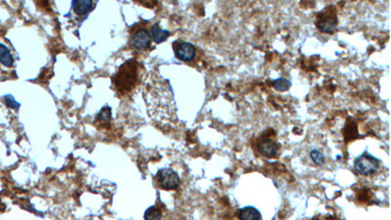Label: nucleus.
<instances>
[{
    "instance_id": "obj_1",
    "label": "nucleus",
    "mask_w": 391,
    "mask_h": 220,
    "mask_svg": "<svg viewBox=\"0 0 391 220\" xmlns=\"http://www.w3.org/2000/svg\"><path fill=\"white\" fill-rule=\"evenodd\" d=\"M137 80V65L134 61H128L118 70L114 76V84L122 92L130 91Z\"/></svg>"
},
{
    "instance_id": "obj_2",
    "label": "nucleus",
    "mask_w": 391,
    "mask_h": 220,
    "mask_svg": "<svg viewBox=\"0 0 391 220\" xmlns=\"http://www.w3.org/2000/svg\"><path fill=\"white\" fill-rule=\"evenodd\" d=\"M380 168V162L368 152L357 156L354 160V168L361 176L374 174Z\"/></svg>"
},
{
    "instance_id": "obj_3",
    "label": "nucleus",
    "mask_w": 391,
    "mask_h": 220,
    "mask_svg": "<svg viewBox=\"0 0 391 220\" xmlns=\"http://www.w3.org/2000/svg\"><path fill=\"white\" fill-rule=\"evenodd\" d=\"M158 181L160 186L164 190H174L180 184L178 174L170 168H164L158 174Z\"/></svg>"
},
{
    "instance_id": "obj_4",
    "label": "nucleus",
    "mask_w": 391,
    "mask_h": 220,
    "mask_svg": "<svg viewBox=\"0 0 391 220\" xmlns=\"http://www.w3.org/2000/svg\"><path fill=\"white\" fill-rule=\"evenodd\" d=\"M151 34L145 30H137L131 38V46L137 50H145L151 44Z\"/></svg>"
},
{
    "instance_id": "obj_5",
    "label": "nucleus",
    "mask_w": 391,
    "mask_h": 220,
    "mask_svg": "<svg viewBox=\"0 0 391 220\" xmlns=\"http://www.w3.org/2000/svg\"><path fill=\"white\" fill-rule=\"evenodd\" d=\"M175 55L183 62H190L195 58V46L189 42H180L175 47Z\"/></svg>"
},
{
    "instance_id": "obj_6",
    "label": "nucleus",
    "mask_w": 391,
    "mask_h": 220,
    "mask_svg": "<svg viewBox=\"0 0 391 220\" xmlns=\"http://www.w3.org/2000/svg\"><path fill=\"white\" fill-rule=\"evenodd\" d=\"M278 144L271 139H263L258 143V152L266 158H274L278 154Z\"/></svg>"
},
{
    "instance_id": "obj_7",
    "label": "nucleus",
    "mask_w": 391,
    "mask_h": 220,
    "mask_svg": "<svg viewBox=\"0 0 391 220\" xmlns=\"http://www.w3.org/2000/svg\"><path fill=\"white\" fill-rule=\"evenodd\" d=\"M93 0H72V8L76 15L84 16L91 11Z\"/></svg>"
},
{
    "instance_id": "obj_8",
    "label": "nucleus",
    "mask_w": 391,
    "mask_h": 220,
    "mask_svg": "<svg viewBox=\"0 0 391 220\" xmlns=\"http://www.w3.org/2000/svg\"><path fill=\"white\" fill-rule=\"evenodd\" d=\"M338 26V20L336 17H323L317 22L318 28L325 34H332Z\"/></svg>"
},
{
    "instance_id": "obj_9",
    "label": "nucleus",
    "mask_w": 391,
    "mask_h": 220,
    "mask_svg": "<svg viewBox=\"0 0 391 220\" xmlns=\"http://www.w3.org/2000/svg\"><path fill=\"white\" fill-rule=\"evenodd\" d=\"M238 218L240 220H258L262 218V216L254 206H246L238 210Z\"/></svg>"
},
{
    "instance_id": "obj_10",
    "label": "nucleus",
    "mask_w": 391,
    "mask_h": 220,
    "mask_svg": "<svg viewBox=\"0 0 391 220\" xmlns=\"http://www.w3.org/2000/svg\"><path fill=\"white\" fill-rule=\"evenodd\" d=\"M170 36V32L160 28L158 24H156L152 26V32H151V38L156 44H162L168 40V38Z\"/></svg>"
},
{
    "instance_id": "obj_11",
    "label": "nucleus",
    "mask_w": 391,
    "mask_h": 220,
    "mask_svg": "<svg viewBox=\"0 0 391 220\" xmlns=\"http://www.w3.org/2000/svg\"><path fill=\"white\" fill-rule=\"evenodd\" d=\"M0 63L7 68H10L14 64L13 56L9 48L4 44H0Z\"/></svg>"
},
{
    "instance_id": "obj_12",
    "label": "nucleus",
    "mask_w": 391,
    "mask_h": 220,
    "mask_svg": "<svg viewBox=\"0 0 391 220\" xmlns=\"http://www.w3.org/2000/svg\"><path fill=\"white\" fill-rule=\"evenodd\" d=\"M290 86H292V82L284 78H277L273 82V88L280 92H284V91L288 90Z\"/></svg>"
},
{
    "instance_id": "obj_13",
    "label": "nucleus",
    "mask_w": 391,
    "mask_h": 220,
    "mask_svg": "<svg viewBox=\"0 0 391 220\" xmlns=\"http://www.w3.org/2000/svg\"><path fill=\"white\" fill-rule=\"evenodd\" d=\"M162 216V212L158 208H156V206H151L146 210L144 218L146 220H160Z\"/></svg>"
},
{
    "instance_id": "obj_14",
    "label": "nucleus",
    "mask_w": 391,
    "mask_h": 220,
    "mask_svg": "<svg viewBox=\"0 0 391 220\" xmlns=\"http://www.w3.org/2000/svg\"><path fill=\"white\" fill-rule=\"evenodd\" d=\"M310 158L311 160L318 166H322L325 162V156L320 151L318 150H312L310 152Z\"/></svg>"
},
{
    "instance_id": "obj_15",
    "label": "nucleus",
    "mask_w": 391,
    "mask_h": 220,
    "mask_svg": "<svg viewBox=\"0 0 391 220\" xmlns=\"http://www.w3.org/2000/svg\"><path fill=\"white\" fill-rule=\"evenodd\" d=\"M98 118H99V120L104 124L109 122L110 120V109L107 108V107L103 108L102 110L100 112Z\"/></svg>"
},
{
    "instance_id": "obj_16",
    "label": "nucleus",
    "mask_w": 391,
    "mask_h": 220,
    "mask_svg": "<svg viewBox=\"0 0 391 220\" xmlns=\"http://www.w3.org/2000/svg\"><path fill=\"white\" fill-rule=\"evenodd\" d=\"M5 103L6 105L9 107V108H13V109H17L20 107V104L16 102V100L14 99V97L10 94L6 95L5 96Z\"/></svg>"
}]
</instances>
